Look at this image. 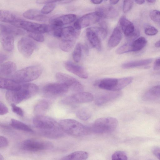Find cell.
I'll list each match as a JSON object with an SVG mask.
<instances>
[{
	"instance_id": "cell-1",
	"label": "cell",
	"mask_w": 160,
	"mask_h": 160,
	"mask_svg": "<svg viewBox=\"0 0 160 160\" xmlns=\"http://www.w3.org/2000/svg\"><path fill=\"white\" fill-rule=\"evenodd\" d=\"M34 126L42 135L51 138H57L63 135L64 132L53 119L43 115H36L33 119Z\"/></svg>"
},
{
	"instance_id": "cell-2",
	"label": "cell",
	"mask_w": 160,
	"mask_h": 160,
	"mask_svg": "<svg viewBox=\"0 0 160 160\" xmlns=\"http://www.w3.org/2000/svg\"><path fill=\"white\" fill-rule=\"evenodd\" d=\"M38 88L33 83L21 85V88L16 90H8L6 98L11 104H16L34 95L38 92Z\"/></svg>"
},
{
	"instance_id": "cell-3",
	"label": "cell",
	"mask_w": 160,
	"mask_h": 160,
	"mask_svg": "<svg viewBox=\"0 0 160 160\" xmlns=\"http://www.w3.org/2000/svg\"><path fill=\"white\" fill-rule=\"evenodd\" d=\"M59 124L64 132L74 136L87 135L90 132L89 127L73 119L62 120L59 121Z\"/></svg>"
},
{
	"instance_id": "cell-4",
	"label": "cell",
	"mask_w": 160,
	"mask_h": 160,
	"mask_svg": "<svg viewBox=\"0 0 160 160\" xmlns=\"http://www.w3.org/2000/svg\"><path fill=\"white\" fill-rule=\"evenodd\" d=\"M118 121L112 117H103L97 119L89 127L90 132L98 134L108 133L116 129Z\"/></svg>"
},
{
	"instance_id": "cell-5",
	"label": "cell",
	"mask_w": 160,
	"mask_h": 160,
	"mask_svg": "<svg viewBox=\"0 0 160 160\" xmlns=\"http://www.w3.org/2000/svg\"><path fill=\"white\" fill-rule=\"evenodd\" d=\"M42 72V68L39 66H29L16 72L12 79L19 83L28 82L38 78Z\"/></svg>"
},
{
	"instance_id": "cell-6",
	"label": "cell",
	"mask_w": 160,
	"mask_h": 160,
	"mask_svg": "<svg viewBox=\"0 0 160 160\" xmlns=\"http://www.w3.org/2000/svg\"><path fill=\"white\" fill-rule=\"evenodd\" d=\"M13 26L23 29L30 32L43 33L52 30L50 25L19 19L12 24Z\"/></svg>"
},
{
	"instance_id": "cell-7",
	"label": "cell",
	"mask_w": 160,
	"mask_h": 160,
	"mask_svg": "<svg viewBox=\"0 0 160 160\" xmlns=\"http://www.w3.org/2000/svg\"><path fill=\"white\" fill-rule=\"evenodd\" d=\"M52 144L50 142L33 138L24 140L21 144V148L29 152H38L52 148Z\"/></svg>"
},
{
	"instance_id": "cell-8",
	"label": "cell",
	"mask_w": 160,
	"mask_h": 160,
	"mask_svg": "<svg viewBox=\"0 0 160 160\" xmlns=\"http://www.w3.org/2000/svg\"><path fill=\"white\" fill-rule=\"evenodd\" d=\"M101 18L97 11L88 13L76 20L74 23V27L81 30L82 28L98 22Z\"/></svg>"
},
{
	"instance_id": "cell-9",
	"label": "cell",
	"mask_w": 160,
	"mask_h": 160,
	"mask_svg": "<svg viewBox=\"0 0 160 160\" xmlns=\"http://www.w3.org/2000/svg\"><path fill=\"white\" fill-rule=\"evenodd\" d=\"M55 77L59 82L66 84L69 88L75 92H78L83 90V85L75 78L68 74L58 72L56 73Z\"/></svg>"
},
{
	"instance_id": "cell-10",
	"label": "cell",
	"mask_w": 160,
	"mask_h": 160,
	"mask_svg": "<svg viewBox=\"0 0 160 160\" xmlns=\"http://www.w3.org/2000/svg\"><path fill=\"white\" fill-rule=\"evenodd\" d=\"M69 88L68 85L62 83H51L44 86L43 88V92L47 95L55 96L66 93Z\"/></svg>"
},
{
	"instance_id": "cell-11",
	"label": "cell",
	"mask_w": 160,
	"mask_h": 160,
	"mask_svg": "<svg viewBox=\"0 0 160 160\" xmlns=\"http://www.w3.org/2000/svg\"><path fill=\"white\" fill-rule=\"evenodd\" d=\"M36 47V44L30 38H22L18 43L19 51L22 56L26 58L31 56Z\"/></svg>"
},
{
	"instance_id": "cell-12",
	"label": "cell",
	"mask_w": 160,
	"mask_h": 160,
	"mask_svg": "<svg viewBox=\"0 0 160 160\" xmlns=\"http://www.w3.org/2000/svg\"><path fill=\"white\" fill-rule=\"evenodd\" d=\"M93 99V96L91 93L82 91L66 97L62 102L66 104H72L89 102Z\"/></svg>"
},
{
	"instance_id": "cell-13",
	"label": "cell",
	"mask_w": 160,
	"mask_h": 160,
	"mask_svg": "<svg viewBox=\"0 0 160 160\" xmlns=\"http://www.w3.org/2000/svg\"><path fill=\"white\" fill-rule=\"evenodd\" d=\"M87 37L92 46L98 51L101 49V39L97 27L88 28L86 32Z\"/></svg>"
},
{
	"instance_id": "cell-14",
	"label": "cell",
	"mask_w": 160,
	"mask_h": 160,
	"mask_svg": "<svg viewBox=\"0 0 160 160\" xmlns=\"http://www.w3.org/2000/svg\"><path fill=\"white\" fill-rule=\"evenodd\" d=\"M77 16L74 14H68L61 16L50 20L52 30L62 28L63 26L71 23L76 21Z\"/></svg>"
},
{
	"instance_id": "cell-15",
	"label": "cell",
	"mask_w": 160,
	"mask_h": 160,
	"mask_svg": "<svg viewBox=\"0 0 160 160\" xmlns=\"http://www.w3.org/2000/svg\"><path fill=\"white\" fill-rule=\"evenodd\" d=\"M14 35L5 32H0V41L3 49L6 52H12L14 48Z\"/></svg>"
},
{
	"instance_id": "cell-16",
	"label": "cell",
	"mask_w": 160,
	"mask_h": 160,
	"mask_svg": "<svg viewBox=\"0 0 160 160\" xmlns=\"http://www.w3.org/2000/svg\"><path fill=\"white\" fill-rule=\"evenodd\" d=\"M64 65L68 71L80 78L84 79L88 78V74L83 67L73 63L70 61L65 62Z\"/></svg>"
},
{
	"instance_id": "cell-17",
	"label": "cell",
	"mask_w": 160,
	"mask_h": 160,
	"mask_svg": "<svg viewBox=\"0 0 160 160\" xmlns=\"http://www.w3.org/2000/svg\"><path fill=\"white\" fill-rule=\"evenodd\" d=\"M121 93L119 91L104 93L98 95L96 98L95 103L101 106L107 102L116 99L120 96Z\"/></svg>"
},
{
	"instance_id": "cell-18",
	"label": "cell",
	"mask_w": 160,
	"mask_h": 160,
	"mask_svg": "<svg viewBox=\"0 0 160 160\" xmlns=\"http://www.w3.org/2000/svg\"><path fill=\"white\" fill-rule=\"evenodd\" d=\"M118 79L106 78L101 80L98 83V87L102 89L113 91H117Z\"/></svg>"
},
{
	"instance_id": "cell-19",
	"label": "cell",
	"mask_w": 160,
	"mask_h": 160,
	"mask_svg": "<svg viewBox=\"0 0 160 160\" xmlns=\"http://www.w3.org/2000/svg\"><path fill=\"white\" fill-rule=\"evenodd\" d=\"M17 66L15 63L11 61H8L1 64L0 67L1 76L8 77L12 76L15 72Z\"/></svg>"
},
{
	"instance_id": "cell-20",
	"label": "cell",
	"mask_w": 160,
	"mask_h": 160,
	"mask_svg": "<svg viewBox=\"0 0 160 160\" xmlns=\"http://www.w3.org/2000/svg\"><path fill=\"white\" fill-rule=\"evenodd\" d=\"M119 23L122 31L125 35L129 37L135 30L133 23L125 16H122L119 20Z\"/></svg>"
},
{
	"instance_id": "cell-21",
	"label": "cell",
	"mask_w": 160,
	"mask_h": 160,
	"mask_svg": "<svg viewBox=\"0 0 160 160\" xmlns=\"http://www.w3.org/2000/svg\"><path fill=\"white\" fill-rule=\"evenodd\" d=\"M45 14L42 13L41 11L36 9H30L25 11L23 14L25 18L39 21L46 20L47 17Z\"/></svg>"
},
{
	"instance_id": "cell-22",
	"label": "cell",
	"mask_w": 160,
	"mask_h": 160,
	"mask_svg": "<svg viewBox=\"0 0 160 160\" xmlns=\"http://www.w3.org/2000/svg\"><path fill=\"white\" fill-rule=\"evenodd\" d=\"M21 85L12 79H10L3 77L0 78V87L1 88L6 89L8 90H16L19 89Z\"/></svg>"
},
{
	"instance_id": "cell-23",
	"label": "cell",
	"mask_w": 160,
	"mask_h": 160,
	"mask_svg": "<svg viewBox=\"0 0 160 160\" xmlns=\"http://www.w3.org/2000/svg\"><path fill=\"white\" fill-rule=\"evenodd\" d=\"M122 38V33L120 28L116 27L113 30L108 41V45L110 48H113L120 43Z\"/></svg>"
},
{
	"instance_id": "cell-24",
	"label": "cell",
	"mask_w": 160,
	"mask_h": 160,
	"mask_svg": "<svg viewBox=\"0 0 160 160\" xmlns=\"http://www.w3.org/2000/svg\"><path fill=\"white\" fill-rule=\"evenodd\" d=\"M101 18H112L116 17L118 15V12L116 10L112 7H101L96 11Z\"/></svg>"
},
{
	"instance_id": "cell-25",
	"label": "cell",
	"mask_w": 160,
	"mask_h": 160,
	"mask_svg": "<svg viewBox=\"0 0 160 160\" xmlns=\"http://www.w3.org/2000/svg\"><path fill=\"white\" fill-rule=\"evenodd\" d=\"M19 19L11 12L4 10L0 11V20L2 22L13 23Z\"/></svg>"
},
{
	"instance_id": "cell-26",
	"label": "cell",
	"mask_w": 160,
	"mask_h": 160,
	"mask_svg": "<svg viewBox=\"0 0 160 160\" xmlns=\"http://www.w3.org/2000/svg\"><path fill=\"white\" fill-rule=\"evenodd\" d=\"M160 98V85L154 86L147 91L143 96L144 100H155Z\"/></svg>"
},
{
	"instance_id": "cell-27",
	"label": "cell",
	"mask_w": 160,
	"mask_h": 160,
	"mask_svg": "<svg viewBox=\"0 0 160 160\" xmlns=\"http://www.w3.org/2000/svg\"><path fill=\"white\" fill-rule=\"evenodd\" d=\"M88 156L87 152L82 151H78L73 152L63 157V160H84L87 159Z\"/></svg>"
},
{
	"instance_id": "cell-28",
	"label": "cell",
	"mask_w": 160,
	"mask_h": 160,
	"mask_svg": "<svg viewBox=\"0 0 160 160\" xmlns=\"http://www.w3.org/2000/svg\"><path fill=\"white\" fill-rule=\"evenodd\" d=\"M152 61V59H147L130 62L123 63L122 65V67L124 69H128L144 66L150 64Z\"/></svg>"
},
{
	"instance_id": "cell-29",
	"label": "cell",
	"mask_w": 160,
	"mask_h": 160,
	"mask_svg": "<svg viewBox=\"0 0 160 160\" xmlns=\"http://www.w3.org/2000/svg\"><path fill=\"white\" fill-rule=\"evenodd\" d=\"M49 106V103L47 100H41L35 106L34 113L36 115H43L47 111Z\"/></svg>"
},
{
	"instance_id": "cell-30",
	"label": "cell",
	"mask_w": 160,
	"mask_h": 160,
	"mask_svg": "<svg viewBox=\"0 0 160 160\" xmlns=\"http://www.w3.org/2000/svg\"><path fill=\"white\" fill-rule=\"evenodd\" d=\"M10 125L12 127L17 130L28 132H33L32 129L28 126L14 119L11 120Z\"/></svg>"
},
{
	"instance_id": "cell-31",
	"label": "cell",
	"mask_w": 160,
	"mask_h": 160,
	"mask_svg": "<svg viewBox=\"0 0 160 160\" xmlns=\"http://www.w3.org/2000/svg\"><path fill=\"white\" fill-rule=\"evenodd\" d=\"M147 42L146 38L141 37L131 42L132 52L138 51L142 49Z\"/></svg>"
},
{
	"instance_id": "cell-32",
	"label": "cell",
	"mask_w": 160,
	"mask_h": 160,
	"mask_svg": "<svg viewBox=\"0 0 160 160\" xmlns=\"http://www.w3.org/2000/svg\"><path fill=\"white\" fill-rule=\"evenodd\" d=\"M17 27L1 24L0 32H8L14 36L23 34L24 33L23 32Z\"/></svg>"
},
{
	"instance_id": "cell-33",
	"label": "cell",
	"mask_w": 160,
	"mask_h": 160,
	"mask_svg": "<svg viewBox=\"0 0 160 160\" xmlns=\"http://www.w3.org/2000/svg\"><path fill=\"white\" fill-rule=\"evenodd\" d=\"M77 117L83 121L87 120L91 116V112L87 108H83L79 109L76 113Z\"/></svg>"
},
{
	"instance_id": "cell-34",
	"label": "cell",
	"mask_w": 160,
	"mask_h": 160,
	"mask_svg": "<svg viewBox=\"0 0 160 160\" xmlns=\"http://www.w3.org/2000/svg\"><path fill=\"white\" fill-rule=\"evenodd\" d=\"M81 54V45L79 43H78L77 44L72 53V58L75 62H78L80 61Z\"/></svg>"
},
{
	"instance_id": "cell-35",
	"label": "cell",
	"mask_w": 160,
	"mask_h": 160,
	"mask_svg": "<svg viewBox=\"0 0 160 160\" xmlns=\"http://www.w3.org/2000/svg\"><path fill=\"white\" fill-rule=\"evenodd\" d=\"M132 52L131 42L124 44L118 48L116 51L118 54H122Z\"/></svg>"
},
{
	"instance_id": "cell-36",
	"label": "cell",
	"mask_w": 160,
	"mask_h": 160,
	"mask_svg": "<svg viewBox=\"0 0 160 160\" xmlns=\"http://www.w3.org/2000/svg\"><path fill=\"white\" fill-rule=\"evenodd\" d=\"M112 159L113 160H127L128 159V157L124 152L122 151H117L112 154Z\"/></svg>"
},
{
	"instance_id": "cell-37",
	"label": "cell",
	"mask_w": 160,
	"mask_h": 160,
	"mask_svg": "<svg viewBox=\"0 0 160 160\" xmlns=\"http://www.w3.org/2000/svg\"><path fill=\"white\" fill-rule=\"evenodd\" d=\"M55 7L56 4L55 3H47L42 8L41 11L42 13L46 15L51 12Z\"/></svg>"
},
{
	"instance_id": "cell-38",
	"label": "cell",
	"mask_w": 160,
	"mask_h": 160,
	"mask_svg": "<svg viewBox=\"0 0 160 160\" xmlns=\"http://www.w3.org/2000/svg\"><path fill=\"white\" fill-rule=\"evenodd\" d=\"M157 29L154 27L150 25L146 26L144 28V32L148 36H154L158 33Z\"/></svg>"
},
{
	"instance_id": "cell-39",
	"label": "cell",
	"mask_w": 160,
	"mask_h": 160,
	"mask_svg": "<svg viewBox=\"0 0 160 160\" xmlns=\"http://www.w3.org/2000/svg\"><path fill=\"white\" fill-rule=\"evenodd\" d=\"M150 18L153 21L160 24V12L157 10L151 11L149 14Z\"/></svg>"
},
{
	"instance_id": "cell-40",
	"label": "cell",
	"mask_w": 160,
	"mask_h": 160,
	"mask_svg": "<svg viewBox=\"0 0 160 160\" xmlns=\"http://www.w3.org/2000/svg\"><path fill=\"white\" fill-rule=\"evenodd\" d=\"M29 37L33 40L39 42H42L44 40V37L42 33L30 32Z\"/></svg>"
},
{
	"instance_id": "cell-41",
	"label": "cell",
	"mask_w": 160,
	"mask_h": 160,
	"mask_svg": "<svg viewBox=\"0 0 160 160\" xmlns=\"http://www.w3.org/2000/svg\"><path fill=\"white\" fill-rule=\"evenodd\" d=\"M133 6L132 0H123L122 10L124 13L128 12L132 9Z\"/></svg>"
},
{
	"instance_id": "cell-42",
	"label": "cell",
	"mask_w": 160,
	"mask_h": 160,
	"mask_svg": "<svg viewBox=\"0 0 160 160\" xmlns=\"http://www.w3.org/2000/svg\"><path fill=\"white\" fill-rule=\"evenodd\" d=\"M12 111L22 117L24 115V112L22 109L19 107L17 106L16 104H11Z\"/></svg>"
},
{
	"instance_id": "cell-43",
	"label": "cell",
	"mask_w": 160,
	"mask_h": 160,
	"mask_svg": "<svg viewBox=\"0 0 160 160\" xmlns=\"http://www.w3.org/2000/svg\"><path fill=\"white\" fill-rule=\"evenodd\" d=\"M151 151L154 155L160 160V147L158 146H153L152 148Z\"/></svg>"
},
{
	"instance_id": "cell-44",
	"label": "cell",
	"mask_w": 160,
	"mask_h": 160,
	"mask_svg": "<svg viewBox=\"0 0 160 160\" xmlns=\"http://www.w3.org/2000/svg\"><path fill=\"white\" fill-rule=\"evenodd\" d=\"M8 144V140L5 137L0 136V148H3L7 147Z\"/></svg>"
},
{
	"instance_id": "cell-45",
	"label": "cell",
	"mask_w": 160,
	"mask_h": 160,
	"mask_svg": "<svg viewBox=\"0 0 160 160\" xmlns=\"http://www.w3.org/2000/svg\"><path fill=\"white\" fill-rule=\"evenodd\" d=\"M8 109L6 106L2 102H0V115H3L8 113Z\"/></svg>"
},
{
	"instance_id": "cell-46",
	"label": "cell",
	"mask_w": 160,
	"mask_h": 160,
	"mask_svg": "<svg viewBox=\"0 0 160 160\" xmlns=\"http://www.w3.org/2000/svg\"><path fill=\"white\" fill-rule=\"evenodd\" d=\"M64 0H36V2L38 4H47L50 3H55L57 2Z\"/></svg>"
},
{
	"instance_id": "cell-47",
	"label": "cell",
	"mask_w": 160,
	"mask_h": 160,
	"mask_svg": "<svg viewBox=\"0 0 160 160\" xmlns=\"http://www.w3.org/2000/svg\"><path fill=\"white\" fill-rule=\"evenodd\" d=\"M153 68L155 70L160 69V58L156 59L155 61Z\"/></svg>"
},
{
	"instance_id": "cell-48",
	"label": "cell",
	"mask_w": 160,
	"mask_h": 160,
	"mask_svg": "<svg viewBox=\"0 0 160 160\" xmlns=\"http://www.w3.org/2000/svg\"><path fill=\"white\" fill-rule=\"evenodd\" d=\"M7 58V56L6 55L2 53L0 54V62L1 64Z\"/></svg>"
},
{
	"instance_id": "cell-49",
	"label": "cell",
	"mask_w": 160,
	"mask_h": 160,
	"mask_svg": "<svg viewBox=\"0 0 160 160\" xmlns=\"http://www.w3.org/2000/svg\"><path fill=\"white\" fill-rule=\"evenodd\" d=\"M103 0H91V1L93 4H99L101 3Z\"/></svg>"
},
{
	"instance_id": "cell-50",
	"label": "cell",
	"mask_w": 160,
	"mask_h": 160,
	"mask_svg": "<svg viewBox=\"0 0 160 160\" xmlns=\"http://www.w3.org/2000/svg\"><path fill=\"white\" fill-rule=\"evenodd\" d=\"M136 3L139 5H142L144 3L145 0H135Z\"/></svg>"
},
{
	"instance_id": "cell-51",
	"label": "cell",
	"mask_w": 160,
	"mask_h": 160,
	"mask_svg": "<svg viewBox=\"0 0 160 160\" xmlns=\"http://www.w3.org/2000/svg\"><path fill=\"white\" fill-rule=\"evenodd\" d=\"M119 0H110V2L111 4L115 5L117 4Z\"/></svg>"
},
{
	"instance_id": "cell-52",
	"label": "cell",
	"mask_w": 160,
	"mask_h": 160,
	"mask_svg": "<svg viewBox=\"0 0 160 160\" xmlns=\"http://www.w3.org/2000/svg\"><path fill=\"white\" fill-rule=\"evenodd\" d=\"M155 46L156 47L160 48V40L156 42Z\"/></svg>"
},
{
	"instance_id": "cell-53",
	"label": "cell",
	"mask_w": 160,
	"mask_h": 160,
	"mask_svg": "<svg viewBox=\"0 0 160 160\" xmlns=\"http://www.w3.org/2000/svg\"><path fill=\"white\" fill-rule=\"evenodd\" d=\"M156 0H147L148 2L150 3H152L155 2Z\"/></svg>"
},
{
	"instance_id": "cell-54",
	"label": "cell",
	"mask_w": 160,
	"mask_h": 160,
	"mask_svg": "<svg viewBox=\"0 0 160 160\" xmlns=\"http://www.w3.org/2000/svg\"><path fill=\"white\" fill-rule=\"evenodd\" d=\"M4 158L3 156L1 154H0V160H4Z\"/></svg>"
},
{
	"instance_id": "cell-55",
	"label": "cell",
	"mask_w": 160,
	"mask_h": 160,
	"mask_svg": "<svg viewBox=\"0 0 160 160\" xmlns=\"http://www.w3.org/2000/svg\"><path fill=\"white\" fill-rule=\"evenodd\" d=\"M105 0L107 1V0Z\"/></svg>"
}]
</instances>
